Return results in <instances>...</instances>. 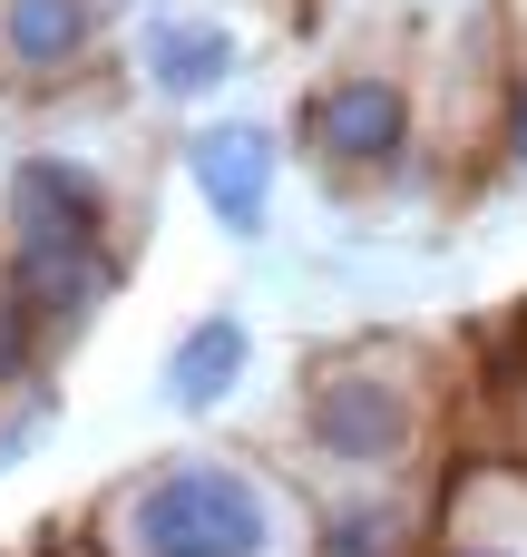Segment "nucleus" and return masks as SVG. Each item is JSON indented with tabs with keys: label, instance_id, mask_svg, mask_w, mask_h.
Segmentation results:
<instances>
[{
	"label": "nucleus",
	"instance_id": "1",
	"mask_svg": "<svg viewBox=\"0 0 527 557\" xmlns=\"http://www.w3.org/2000/svg\"><path fill=\"white\" fill-rule=\"evenodd\" d=\"M78 539L98 557H313V509L244 450H166L117 470Z\"/></svg>",
	"mask_w": 527,
	"mask_h": 557
},
{
	"label": "nucleus",
	"instance_id": "2",
	"mask_svg": "<svg viewBox=\"0 0 527 557\" xmlns=\"http://www.w3.org/2000/svg\"><path fill=\"white\" fill-rule=\"evenodd\" d=\"M0 284L78 343L127 284V196L78 147H20L0 166Z\"/></svg>",
	"mask_w": 527,
	"mask_h": 557
},
{
	"label": "nucleus",
	"instance_id": "3",
	"mask_svg": "<svg viewBox=\"0 0 527 557\" xmlns=\"http://www.w3.org/2000/svg\"><path fill=\"white\" fill-rule=\"evenodd\" d=\"M293 441L332 490H391L440 441V352L411 333H362L303 362Z\"/></svg>",
	"mask_w": 527,
	"mask_h": 557
},
{
	"label": "nucleus",
	"instance_id": "4",
	"mask_svg": "<svg viewBox=\"0 0 527 557\" xmlns=\"http://www.w3.org/2000/svg\"><path fill=\"white\" fill-rule=\"evenodd\" d=\"M293 147L323 186H391L421 157V98L391 59H342L303 88L293 108Z\"/></svg>",
	"mask_w": 527,
	"mask_h": 557
},
{
	"label": "nucleus",
	"instance_id": "5",
	"mask_svg": "<svg viewBox=\"0 0 527 557\" xmlns=\"http://www.w3.org/2000/svg\"><path fill=\"white\" fill-rule=\"evenodd\" d=\"M186 186H196V206L215 215V235H235V245H254L264 225H274V186H284V127H264V117H205V127H186Z\"/></svg>",
	"mask_w": 527,
	"mask_h": 557
},
{
	"label": "nucleus",
	"instance_id": "6",
	"mask_svg": "<svg viewBox=\"0 0 527 557\" xmlns=\"http://www.w3.org/2000/svg\"><path fill=\"white\" fill-rule=\"evenodd\" d=\"M127 69L156 108H215L244 78V29L225 10H147L127 39Z\"/></svg>",
	"mask_w": 527,
	"mask_h": 557
},
{
	"label": "nucleus",
	"instance_id": "7",
	"mask_svg": "<svg viewBox=\"0 0 527 557\" xmlns=\"http://www.w3.org/2000/svg\"><path fill=\"white\" fill-rule=\"evenodd\" d=\"M108 59V0H0V88L59 98Z\"/></svg>",
	"mask_w": 527,
	"mask_h": 557
},
{
	"label": "nucleus",
	"instance_id": "8",
	"mask_svg": "<svg viewBox=\"0 0 527 557\" xmlns=\"http://www.w3.org/2000/svg\"><path fill=\"white\" fill-rule=\"evenodd\" d=\"M244 372H254V323H244V304H215V313H196V323L166 343L156 392H166V411L205 421V411H225V401L244 392Z\"/></svg>",
	"mask_w": 527,
	"mask_h": 557
},
{
	"label": "nucleus",
	"instance_id": "9",
	"mask_svg": "<svg viewBox=\"0 0 527 557\" xmlns=\"http://www.w3.org/2000/svg\"><path fill=\"white\" fill-rule=\"evenodd\" d=\"M421 557H527V470H460Z\"/></svg>",
	"mask_w": 527,
	"mask_h": 557
},
{
	"label": "nucleus",
	"instance_id": "10",
	"mask_svg": "<svg viewBox=\"0 0 527 557\" xmlns=\"http://www.w3.org/2000/svg\"><path fill=\"white\" fill-rule=\"evenodd\" d=\"M313 557H421V519L391 490H342V509L313 519Z\"/></svg>",
	"mask_w": 527,
	"mask_h": 557
},
{
	"label": "nucleus",
	"instance_id": "11",
	"mask_svg": "<svg viewBox=\"0 0 527 557\" xmlns=\"http://www.w3.org/2000/svg\"><path fill=\"white\" fill-rule=\"evenodd\" d=\"M59 352H68V343H59V333H49V323H39L29 304H20V294L0 284V411H29V401H59V392H49Z\"/></svg>",
	"mask_w": 527,
	"mask_h": 557
},
{
	"label": "nucleus",
	"instance_id": "12",
	"mask_svg": "<svg viewBox=\"0 0 527 557\" xmlns=\"http://www.w3.org/2000/svg\"><path fill=\"white\" fill-rule=\"evenodd\" d=\"M499 157L527 176V59L509 69V98H499Z\"/></svg>",
	"mask_w": 527,
	"mask_h": 557
},
{
	"label": "nucleus",
	"instance_id": "13",
	"mask_svg": "<svg viewBox=\"0 0 527 557\" xmlns=\"http://www.w3.org/2000/svg\"><path fill=\"white\" fill-rule=\"evenodd\" d=\"M39 557H98V548H88V539H68V548H59V539H49V548H39Z\"/></svg>",
	"mask_w": 527,
	"mask_h": 557
}]
</instances>
